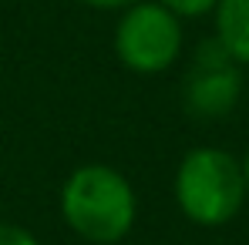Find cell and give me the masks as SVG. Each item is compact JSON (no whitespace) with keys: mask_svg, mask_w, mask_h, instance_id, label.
<instances>
[{"mask_svg":"<svg viewBox=\"0 0 249 245\" xmlns=\"http://www.w3.org/2000/svg\"><path fill=\"white\" fill-rule=\"evenodd\" d=\"M243 98V64L232 61V54L222 47L219 37H209L196 47L192 64L182 81L185 111L196 118H226Z\"/></svg>","mask_w":249,"mask_h":245,"instance_id":"277c9868","label":"cell"},{"mask_svg":"<svg viewBox=\"0 0 249 245\" xmlns=\"http://www.w3.org/2000/svg\"><path fill=\"white\" fill-rule=\"evenodd\" d=\"M215 37L236 64L249 67V0H215Z\"/></svg>","mask_w":249,"mask_h":245,"instance_id":"5b68a950","label":"cell"},{"mask_svg":"<svg viewBox=\"0 0 249 245\" xmlns=\"http://www.w3.org/2000/svg\"><path fill=\"white\" fill-rule=\"evenodd\" d=\"M88 7H94V10H124V7H131L135 0H84Z\"/></svg>","mask_w":249,"mask_h":245,"instance_id":"ba28073f","label":"cell"},{"mask_svg":"<svg viewBox=\"0 0 249 245\" xmlns=\"http://www.w3.org/2000/svg\"><path fill=\"white\" fill-rule=\"evenodd\" d=\"M115 54L135 74H159L182 54V24L155 0H135L124 7L115 27Z\"/></svg>","mask_w":249,"mask_h":245,"instance_id":"3957f363","label":"cell"},{"mask_svg":"<svg viewBox=\"0 0 249 245\" xmlns=\"http://www.w3.org/2000/svg\"><path fill=\"white\" fill-rule=\"evenodd\" d=\"M239 164H243V181H246V198H249V151L246 158H239Z\"/></svg>","mask_w":249,"mask_h":245,"instance_id":"9c48e42d","label":"cell"},{"mask_svg":"<svg viewBox=\"0 0 249 245\" xmlns=\"http://www.w3.org/2000/svg\"><path fill=\"white\" fill-rule=\"evenodd\" d=\"M175 202L196 225H226L246 202L243 164L222 148H192L175 171Z\"/></svg>","mask_w":249,"mask_h":245,"instance_id":"7a4b0ae2","label":"cell"},{"mask_svg":"<svg viewBox=\"0 0 249 245\" xmlns=\"http://www.w3.org/2000/svg\"><path fill=\"white\" fill-rule=\"evenodd\" d=\"M155 3H162L168 14H175L178 20L182 17H206L215 10V0H155Z\"/></svg>","mask_w":249,"mask_h":245,"instance_id":"8992f818","label":"cell"},{"mask_svg":"<svg viewBox=\"0 0 249 245\" xmlns=\"http://www.w3.org/2000/svg\"><path fill=\"white\" fill-rule=\"evenodd\" d=\"M0 245H41L20 225H0Z\"/></svg>","mask_w":249,"mask_h":245,"instance_id":"52a82bcc","label":"cell"},{"mask_svg":"<svg viewBox=\"0 0 249 245\" xmlns=\"http://www.w3.org/2000/svg\"><path fill=\"white\" fill-rule=\"evenodd\" d=\"M135 192L122 171L108 164H81L61 188V215L74 235L94 245H115L135 225Z\"/></svg>","mask_w":249,"mask_h":245,"instance_id":"6da1fadb","label":"cell"}]
</instances>
